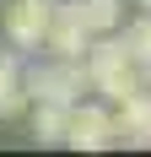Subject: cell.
Here are the masks:
<instances>
[{
	"mask_svg": "<svg viewBox=\"0 0 151 157\" xmlns=\"http://www.w3.org/2000/svg\"><path fill=\"white\" fill-rule=\"evenodd\" d=\"M60 11L76 16L92 38H97V33H108V27H119V0H70V6H60Z\"/></svg>",
	"mask_w": 151,
	"mask_h": 157,
	"instance_id": "cell-7",
	"label": "cell"
},
{
	"mask_svg": "<svg viewBox=\"0 0 151 157\" xmlns=\"http://www.w3.org/2000/svg\"><path fill=\"white\" fill-rule=\"evenodd\" d=\"M87 44H92V33L81 27L76 16H65V11H54V16H49L43 49H54V60H81V54H87Z\"/></svg>",
	"mask_w": 151,
	"mask_h": 157,
	"instance_id": "cell-6",
	"label": "cell"
},
{
	"mask_svg": "<svg viewBox=\"0 0 151 157\" xmlns=\"http://www.w3.org/2000/svg\"><path fill=\"white\" fill-rule=\"evenodd\" d=\"M124 49L135 54V65H151V11L140 16V22H135L130 33H124Z\"/></svg>",
	"mask_w": 151,
	"mask_h": 157,
	"instance_id": "cell-10",
	"label": "cell"
},
{
	"mask_svg": "<svg viewBox=\"0 0 151 157\" xmlns=\"http://www.w3.org/2000/svg\"><path fill=\"white\" fill-rule=\"evenodd\" d=\"M146 92H151V81H146Z\"/></svg>",
	"mask_w": 151,
	"mask_h": 157,
	"instance_id": "cell-12",
	"label": "cell"
},
{
	"mask_svg": "<svg viewBox=\"0 0 151 157\" xmlns=\"http://www.w3.org/2000/svg\"><path fill=\"white\" fill-rule=\"evenodd\" d=\"M27 109V87H22V65L16 54H0V119H16Z\"/></svg>",
	"mask_w": 151,
	"mask_h": 157,
	"instance_id": "cell-8",
	"label": "cell"
},
{
	"mask_svg": "<svg viewBox=\"0 0 151 157\" xmlns=\"http://www.w3.org/2000/svg\"><path fill=\"white\" fill-rule=\"evenodd\" d=\"M113 130H119L130 146H151V92H146V87H135L130 98H119Z\"/></svg>",
	"mask_w": 151,
	"mask_h": 157,
	"instance_id": "cell-5",
	"label": "cell"
},
{
	"mask_svg": "<svg viewBox=\"0 0 151 157\" xmlns=\"http://www.w3.org/2000/svg\"><path fill=\"white\" fill-rule=\"evenodd\" d=\"M65 109H70V103H38L32 130H38V141H43V146H54V141L65 136Z\"/></svg>",
	"mask_w": 151,
	"mask_h": 157,
	"instance_id": "cell-9",
	"label": "cell"
},
{
	"mask_svg": "<svg viewBox=\"0 0 151 157\" xmlns=\"http://www.w3.org/2000/svg\"><path fill=\"white\" fill-rule=\"evenodd\" d=\"M65 146H76V152H103V146L119 141V130H113V114L97 109V103H70L65 109Z\"/></svg>",
	"mask_w": 151,
	"mask_h": 157,
	"instance_id": "cell-3",
	"label": "cell"
},
{
	"mask_svg": "<svg viewBox=\"0 0 151 157\" xmlns=\"http://www.w3.org/2000/svg\"><path fill=\"white\" fill-rule=\"evenodd\" d=\"M49 16H54L49 0H16L11 11H6V33H11V44H16V49H43Z\"/></svg>",
	"mask_w": 151,
	"mask_h": 157,
	"instance_id": "cell-4",
	"label": "cell"
},
{
	"mask_svg": "<svg viewBox=\"0 0 151 157\" xmlns=\"http://www.w3.org/2000/svg\"><path fill=\"white\" fill-rule=\"evenodd\" d=\"M140 6H146V11H151V0H140Z\"/></svg>",
	"mask_w": 151,
	"mask_h": 157,
	"instance_id": "cell-11",
	"label": "cell"
},
{
	"mask_svg": "<svg viewBox=\"0 0 151 157\" xmlns=\"http://www.w3.org/2000/svg\"><path fill=\"white\" fill-rule=\"evenodd\" d=\"M27 103H76L81 87H87V65L81 60H60V65H32L27 76Z\"/></svg>",
	"mask_w": 151,
	"mask_h": 157,
	"instance_id": "cell-2",
	"label": "cell"
},
{
	"mask_svg": "<svg viewBox=\"0 0 151 157\" xmlns=\"http://www.w3.org/2000/svg\"><path fill=\"white\" fill-rule=\"evenodd\" d=\"M87 87H97V92L108 98V103H119V98H130L140 87V65L135 54L124 44H87Z\"/></svg>",
	"mask_w": 151,
	"mask_h": 157,
	"instance_id": "cell-1",
	"label": "cell"
}]
</instances>
